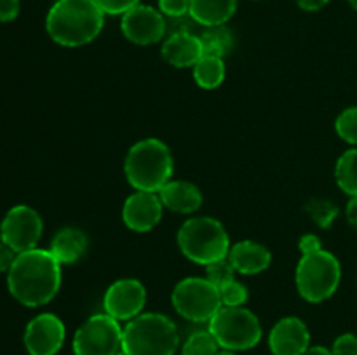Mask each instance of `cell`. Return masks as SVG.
<instances>
[{
	"label": "cell",
	"mask_w": 357,
	"mask_h": 355,
	"mask_svg": "<svg viewBox=\"0 0 357 355\" xmlns=\"http://www.w3.org/2000/svg\"><path fill=\"white\" fill-rule=\"evenodd\" d=\"M173 155L164 141L146 138L129 148L124 173L129 184L139 191H159L173 176Z\"/></svg>",
	"instance_id": "cell-3"
},
{
	"label": "cell",
	"mask_w": 357,
	"mask_h": 355,
	"mask_svg": "<svg viewBox=\"0 0 357 355\" xmlns=\"http://www.w3.org/2000/svg\"><path fill=\"white\" fill-rule=\"evenodd\" d=\"M220 296H222V306H244L250 298L246 285L237 281H232L220 289Z\"/></svg>",
	"instance_id": "cell-28"
},
{
	"label": "cell",
	"mask_w": 357,
	"mask_h": 355,
	"mask_svg": "<svg viewBox=\"0 0 357 355\" xmlns=\"http://www.w3.org/2000/svg\"><path fill=\"white\" fill-rule=\"evenodd\" d=\"M298 249L300 253H302V256L303 254H312L323 249V242H321L319 237L314 235V233H307V235H303L302 239H300Z\"/></svg>",
	"instance_id": "cell-33"
},
{
	"label": "cell",
	"mask_w": 357,
	"mask_h": 355,
	"mask_svg": "<svg viewBox=\"0 0 357 355\" xmlns=\"http://www.w3.org/2000/svg\"><path fill=\"white\" fill-rule=\"evenodd\" d=\"M333 355H357V334L345 333L335 340Z\"/></svg>",
	"instance_id": "cell-31"
},
{
	"label": "cell",
	"mask_w": 357,
	"mask_h": 355,
	"mask_svg": "<svg viewBox=\"0 0 357 355\" xmlns=\"http://www.w3.org/2000/svg\"><path fill=\"white\" fill-rule=\"evenodd\" d=\"M335 131L349 145L357 146V106L345 108L335 122Z\"/></svg>",
	"instance_id": "cell-26"
},
{
	"label": "cell",
	"mask_w": 357,
	"mask_h": 355,
	"mask_svg": "<svg viewBox=\"0 0 357 355\" xmlns=\"http://www.w3.org/2000/svg\"><path fill=\"white\" fill-rule=\"evenodd\" d=\"M17 253H14L9 246L0 242V274H7L13 267L14 260H16Z\"/></svg>",
	"instance_id": "cell-34"
},
{
	"label": "cell",
	"mask_w": 357,
	"mask_h": 355,
	"mask_svg": "<svg viewBox=\"0 0 357 355\" xmlns=\"http://www.w3.org/2000/svg\"><path fill=\"white\" fill-rule=\"evenodd\" d=\"M44 232L40 214L30 205H14L0 223V242L9 246L14 253H26L37 247Z\"/></svg>",
	"instance_id": "cell-10"
},
{
	"label": "cell",
	"mask_w": 357,
	"mask_h": 355,
	"mask_svg": "<svg viewBox=\"0 0 357 355\" xmlns=\"http://www.w3.org/2000/svg\"><path fill=\"white\" fill-rule=\"evenodd\" d=\"M66 329L54 313H40L24 329V348L28 355H56L65 345Z\"/></svg>",
	"instance_id": "cell-12"
},
{
	"label": "cell",
	"mask_w": 357,
	"mask_h": 355,
	"mask_svg": "<svg viewBox=\"0 0 357 355\" xmlns=\"http://www.w3.org/2000/svg\"><path fill=\"white\" fill-rule=\"evenodd\" d=\"M162 58L174 68H188L202 58L201 38L188 30H176L162 44Z\"/></svg>",
	"instance_id": "cell-17"
},
{
	"label": "cell",
	"mask_w": 357,
	"mask_h": 355,
	"mask_svg": "<svg viewBox=\"0 0 357 355\" xmlns=\"http://www.w3.org/2000/svg\"><path fill=\"white\" fill-rule=\"evenodd\" d=\"M237 0H190L192 19L199 24L213 28L223 26L236 14Z\"/></svg>",
	"instance_id": "cell-20"
},
{
	"label": "cell",
	"mask_w": 357,
	"mask_h": 355,
	"mask_svg": "<svg viewBox=\"0 0 357 355\" xmlns=\"http://www.w3.org/2000/svg\"><path fill=\"white\" fill-rule=\"evenodd\" d=\"M216 355H237V354H236V352H232V350H223V348H222V350H220Z\"/></svg>",
	"instance_id": "cell-38"
},
{
	"label": "cell",
	"mask_w": 357,
	"mask_h": 355,
	"mask_svg": "<svg viewBox=\"0 0 357 355\" xmlns=\"http://www.w3.org/2000/svg\"><path fill=\"white\" fill-rule=\"evenodd\" d=\"M122 327L108 313L91 315L73 334L75 355H115L122 350Z\"/></svg>",
	"instance_id": "cell-9"
},
{
	"label": "cell",
	"mask_w": 357,
	"mask_h": 355,
	"mask_svg": "<svg viewBox=\"0 0 357 355\" xmlns=\"http://www.w3.org/2000/svg\"><path fill=\"white\" fill-rule=\"evenodd\" d=\"M227 260L230 261L237 274L257 275L271 267L272 254L264 244H258L255 240H241L230 246Z\"/></svg>",
	"instance_id": "cell-16"
},
{
	"label": "cell",
	"mask_w": 357,
	"mask_h": 355,
	"mask_svg": "<svg viewBox=\"0 0 357 355\" xmlns=\"http://www.w3.org/2000/svg\"><path fill=\"white\" fill-rule=\"evenodd\" d=\"M208 324L223 350H250L261 340L260 320L244 306H222Z\"/></svg>",
	"instance_id": "cell-7"
},
{
	"label": "cell",
	"mask_w": 357,
	"mask_h": 355,
	"mask_svg": "<svg viewBox=\"0 0 357 355\" xmlns=\"http://www.w3.org/2000/svg\"><path fill=\"white\" fill-rule=\"evenodd\" d=\"M178 246L185 258L197 265L225 260L230 251V239L225 226L215 218H190L178 230Z\"/></svg>",
	"instance_id": "cell-5"
},
{
	"label": "cell",
	"mask_w": 357,
	"mask_h": 355,
	"mask_svg": "<svg viewBox=\"0 0 357 355\" xmlns=\"http://www.w3.org/2000/svg\"><path fill=\"white\" fill-rule=\"evenodd\" d=\"M305 211L309 212L312 221L316 223L319 228H330L335 223V219L338 218V205L335 202L326 200V198H310L305 204Z\"/></svg>",
	"instance_id": "cell-25"
},
{
	"label": "cell",
	"mask_w": 357,
	"mask_h": 355,
	"mask_svg": "<svg viewBox=\"0 0 357 355\" xmlns=\"http://www.w3.org/2000/svg\"><path fill=\"white\" fill-rule=\"evenodd\" d=\"M159 10L169 17H183L190 10V0H159Z\"/></svg>",
	"instance_id": "cell-30"
},
{
	"label": "cell",
	"mask_w": 357,
	"mask_h": 355,
	"mask_svg": "<svg viewBox=\"0 0 357 355\" xmlns=\"http://www.w3.org/2000/svg\"><path fill=\"white\" fill-rule=\"evenodd\" d=\"M178 347L176 324L162 313H139L122 331V350L128 355H174Z\"/></svg>",
	"instance_id": "cell-4"
},
{
	"label": "cell",
	"mask_w": 357,
	"mask_h": 355,
	"mask_svg": "<svg viewBox=\"0 0 357 355\" xmlns=\"http://www.w3.org/2000/svg\"><path fill=\"white\" fill-rule=\"evenodd\" d=\"M303 355H333V352L328 350L326 347H310Z\"/></svg>",
	"instance_id": "cell-37"
},
{
	"label": "cell",
	"mask_w": 357,
	"mask_h": 355,
	"mask_svg": "<svg viewBox=\"0 0 357 355\" xmlns=\"http://www.w3.org/2000/svg\"><path fill=\"white\" fill-rule=\"evenodd\" d=\"M146 289L136 278H121L107 289L103 298L105 313L119 322H129L143 312Z\"/></svg>",
	"instance_id": "cell-11"
},
{
	"label": "cell",
	"mask_w": 357,
	"mask_h": 355,
	"mask_svg": "<svg viewBox=\"0 0 357 355\" xmlns=\"http://www.w3.org/2000/svg\"><path fill=\"white\" fill-rule=\"evenodd\" d=\"M115 355H128V354H126L124 350H121V352H119V354H115Z\"/></svg>",
	"instance_id": "cell-40"
},
{
	"label": "cell",
	"mask_w": 357,
	"mask_h": 355,
	"mask_svg": "<svg viewBox=\"0 0 357 355\" xmlns=\"http://www.w3.org/2000/svg\"><path fill=\"white\" fill-rule=\"evenodd\" d=\"M157 194H159L164 207L180 212V214H192L202 205L201 190L190 181L171 180Z\"/></svg>",
	"instance_id": "cell-18"
},
{
	"label": "cell",
	"mask_w": 357,
	"mask_h": 355,
	"mask_svg": "<svg viewBox=\"0 0 357 355\" xmlns=\"http://www.w3.org/2000/svg\"><path fill=\"white\" fill-rule=\"evenodd\" d=\"M335 180L349 197H357V146L340 155L335 166Z\"/></svg>",
	"instance_id": "cell-22"
},
{
	"label": "cell",
	"mask_w": 357,
	"mask_h": 355,
	"mask_svg": "<svg viewBox=\"0 0 357 355\" xmlns=\"http://www.w3.org/2000/svg\"><path fill=\"white\" fill-rule=\"evenodd\" d=\"M20 9V0H0V23H9L16 19Z\"/></svg>",
	"instance_id": "cell-32"
},
{
	"label": "cell",
	"mask_w": 357,
	"mask_h": 355,
	"mask_svg": "<svg viewBox=\"0 0 357 355\" xmlns=\"http://www.w3.org/2000/svg\"><path fill=\"white\" fill-rule=\"evenodd\" d=\"M202 56H211V58H225L232 51L234 38L229 28L225 26H213L208 28L201 35Z\"/></svg>",
	"instance_id": "cell-23"
},
{
	"label": "cell",
	"mask_w": 357,
	"mask_h": 355,
	"mask_svg": "<svg viewBox=\"0 0 357 355\" xmlns=\"http://www.w3.org/2000/svg\"><path fill=\"white\" fill-rule=\"evenodd\" d=\"M171 301L174 310L190 322H209L222 308L220 291L206 277H187L178 282Z\"/></svg>",
	"instance_id": "cell-8"
},
{
	"label": "cell",
	"mask_w": 357,
	"mask_h": 355,
	"mask_svg": "<svg viewBox=\"0 0 357 355\" xmlns=\"http://www.w3.org/2000/svg\"><path fill=\"white\" fill-rule=\"evenodd\" d=\"M349 3H351V6L357 10V0H349Z\"/></svg>",
	"instance_id": "cell-39"
},
{
	"label": "cell",
	"mask_w": 357,
	"mask_h": 355,
	"mask_svg": "<svg viewBox=\"0 0 357 355\" xmlns=\"http://www.w3.org/2000/svg\"><path fill=\"white\" fill-rule=\"evenodd\" d=\"M328 2H330V0H296V3H298L300 9L309 10V13L323 9Z\"/></svg>",
	"instance_id": "cell-36"
},
{
	"label": "cell",
	"mask_w": 357,
	"mask_h": 355,
	"mask_svg": "<svg viewBox=\"0 0 357 355\" xmlns=\"http://www.w3.org/2000/svg\"><path fill=\"white\" fill-rule=\"evenodd\" d=\"M9 292L24 306L47 305L61 285V263L49 249H35L20 253L7 271Z\"/></svg>",
	"instance_id": "cell-1"
},
{
	"label": "cell",
	"mask_w": 357,
	"mask_h": 355,
	"mask_svg": "<svg viewBox=\"0 0 357 355\" xmlns=\"http://www.w3.org/2000/svg\"><path fill=\"white\" fill-rule=\"evenodd\" d=\"M234 274H236V270H234V267L230 265V261L227 260V258L225 260L215 261V263L206 267V278H208L218 291L222 287H225L227 284H230L232 281H236V278H234Z\"/></svg>",
	"instance_id": "cell-27"
},
{
	"label": "cell",
	"mask_w": 357,
	"mask_h": 355,
	"mask_svg": "<svg viewBox=\"0 0 357 355\" xmlns=\"http://www.w3.org/2000/svg\"><path fill=\"white\" fill-rule=\"evenodd\" d=\"M342 281V267L337 256L321 249L303 254L296 267V289L309 303H323L337 292Z\"/></svg>",
	"instance_id": "cell-6"
},
{
	"label": "cell",
	"mask_w": 357,
	"mask_h": 355,
	"mask_svg": "<svg viewBox=\"0 0 357 355\" xmlns=\"http://www.w3.org/2000/svg\"><path fill=\"white\" fill-rule=\"evenodd\" d=\"M194 79L202 89H216L225 80V63L222 58L202 56L194 66Z\"/></svg>",
	"instance_id": "cell-21"
},
{
	"label": "cell",
	"mask_w": 357,
	"mask_h": 355,
	"mask_svg": "<svg viewBox=\"0 0 357 355\" xmlns=\"http://www.w3.org/2000/svg\"><path fill=\"white\" fill-rule=\"evenodd\" d=\"M345 216H347L349 225H351L354 230H357V197H351V200L347 202Z\"/></svg>",
	"instance_id": "cell-35"
},
{
	"label": "cell",
	"mask_w": 357,
	"mask_h": 355,
	"mask_svg": "<svg viewBox=\"0 0 357 355\" xmlns=\"http://www.w3.org/2000/svg\"><path fill=\"white\" fill-rule=\"evenodd\" d=\"M164 204L157 191H139L129 195L122 207V219L132 232L145 233L159 225Z\"/></svg>",
	"instance_id": "cell-14"
},
{
	"label": "cell",
	"mask_w": 357,
	"mask_h": 355,
	"mask_svg": "<svg viewBox=\"0 0 357 355\" xmlns=\"http://www.w3.org/2000/svg\"><path fill=\"white\" fill-rule=\"evenodd\" d=\"M94 2L100 6V9L105 14H112V16H117V14H126L129 9L136 7L139 3V0H94Z\"/></svg>",
	"instance_id": "cell-29"
},
{
	"label": "cell",
	"mask_w": 357,
	"mask_h": 355,
	"mask_svg": "<svg viewBox=\"0 0 357 355\" xmlns=\"http://www.w3.org/2000/svg\"><path fill=\"white\" fill-rule=\"evenodd\" d=\"M121 30L124 37L132 44H157L166 35V19L160 10L138 3L126 14H122Z\"/></svg>",
	"instance_id": "cell-13"
},
{
	"label": "cell",
	"mask_w": 357,
	"mask_h": 355,
	"mask_svg": "<svg viewBox=\"0 0 357 355\" xmlns=\"http://www.w3.org/2000/svg\"><path fill=\"white\" fill-rule=\"evenodd\" d=\"M272 355H303L310 348V333L298 317H284L268 334Z\"/></svg>",
	"instance_id": "cell-15"
},
{
	"label": "cell",
	"mask_w": 357,
	"mask_h": 355,
	"mask_svg": "<svg viewBox=\"0 0 357 355\" xmlns=\"http://www.w3.org/2000/svg\"><path fill=\"white\" fill-rule=\"evenodd\" d=\"M105 13L94 0H58L45 17L49 37L65 47L93 42L103 30Z\"/></svg>",
	"instance_id": "cell-2"
},
{
	"label": "cell",
	"mask_w": 357,
	"mask_h": 355,
	"mask_svg": "<svg viewBox=\"0 0 357 355\" xmlns=\"http://www.w3.org/2000/svg\"><path fill=\"white\" fill-rule=\"evenodd\" d=\"M87 244L89 242L82 230L66 226L56 233L49 251L61 265H73L86 254Z\"/></svg>",
	"instance_id": "cell-19"
},
{
	"label": "cell",
	"mask_w": 357,
	"mask_h": 355,
	"mask_svg": "<svg viewBox=\"0 0 357 355\" xmlns=\"http://www.w3.org/2000/svg\"><path fill=\"white\" fill-rule=\"evenodd\" d=\"M220 352L218 341L209 329L192 333L181 347V355H216Z\"/></svg>",
	"instance_id": "cell-24"
}]
</instances>
